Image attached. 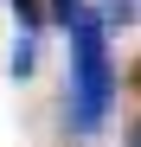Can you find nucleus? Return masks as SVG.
I'll list each match as a JSON object with an SVG mask.
<instances>
[{
  "instance_id": "nucleus-4",
  "label": "nucleus",
  "mask_w": 141,
  "mask_h": 147,
  "mask_svg": "<svg viewBox=\"0 0 141 147\" xmlns=\"http://www.w3.org/2000/svg\"><path fill=\"white\" fill-rule=\"evenodd\" d=\"M13 19H19V32H39L45 26V0H13Z\"/></svg>"
},
{
  "instance_id": "nucleus-5",
  "label": "nucleus",
  "mask_w": 141,
  "mask_h": 147,
  "mask_svg": "<svg viewBox=\"0 0 141 147\" xmlns=\"http://www.w3.org/2000/svg\"><path fill=\"white\" fill-rule=\"evenodd\" d=\"M103 19H109V26H128V19H135V0H103Z\"/></svg>"
},
{
  "instance_id": "nucleus-6",
  "label": "nucleus",
  "mask_w": 141,
  "mask_h": 147,
  "mask_svg": "<svg viewBox=\"0 0 141 147\" xmlns=\"http://www.w3.org/2000/svg\"><path fill=\"white\" fill-rule=\"evenodd\" d=\"M128 83H135V90H141V58H135V70H128Z\"/></svg>"
},
{
  "instance_id": "nucleus-2",
  "label": "nucleus",
  "mask_w": 141,
  "mask_h": 147,
  "mask_svg": "<svg viewBox=\"0 0 141 147\" xmlns=\"http://www.w3.org/2000/svg\"><path fill=\"white\" fill-rule=\"evenodd\" d=\"M77 13H83V0H45V19H52V26H77Z\"/></svg>"
},
{
  "instance_id": "nucleus-3",
  "label": "nucleus",
  "mask_w": 141,
  "mask_h": 147,
  "mask_svg": "<svg viewBox=\"0 0 141 147\" xmlns=\"http://www.w3.org/2000/svg\"><path fill=\"white\" fill-rule=\"evenodd\" d=\"M32 64H39V45H32V32H19V45H13V77H32Z\"/></svg>"
},
{
  "instance_id": "nucleus-7",
  "label": "nucleus",
  "mask_w": 141,
  "mask_h": 147,
  "mask_svg": "<svg viewBox=\"0 0 141 147\" xmlns=\"http://www.w3.org/2000/svg\"><path fill=\"white\" fill-rule=\"evenodd\" d=\"M128 147H141V121H135V128H128Z\"/></svg>"
},
{
  "instance_id": "nucleus-1",
  "label": "nucleus",
  "mask_w": 141,
  "mask_h": 147,
  "mask_svg": "<svg viewBox=\"0 0 141 147\" xmlns=\"http://www.w3.org/2000/svg\"><path fill=\"white\" fill-rule=\"evenodd\" d=\"M115 102V64H109V19L96 7L77 13L70 26V121L77 134H96Z\"/></svg>"
}]
</instances>
